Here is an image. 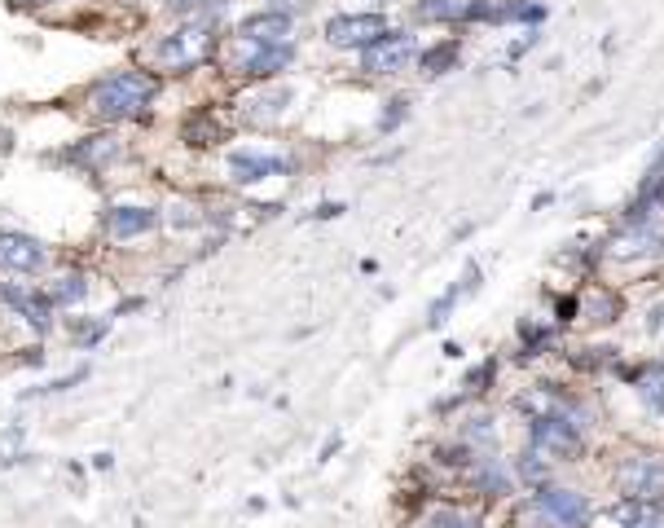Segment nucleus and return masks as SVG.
Wrapping results in <instances>:
<instances>
[{"instance_id":"4be33fe9","label":"nucleus","mask_w":664,"mask_h":528,"mask_svg":"<svg viewBox=\"0 0 664 528\" xmlns=\"http://www.w3.org/2000/svg\"><path fill=\"white\" fill-rule=\"evenodd\" d=\"M625 528H664V506L643 502L634 515H629V524H625Z\"/></svg>"},{"instance_id":"0eeeda50","label":"nucleus","mask_w":664,"mask_h":528,"mask_svg":"<svg viewBox=\"0 0 664 528\" xmlns=\"http://www.w3.org/2000/svg\"><path fill=\"white\" fill-rule=\"evenodd\" d=\"M0 269L14 273H36L44 269V247L31 234H18V229H0Z\"/></svg>"},{"instance_id":"6ab92c4d","label":"nucleus","mask_w":664,"mask_h":528,"mask_svg":"<svg viewBox=\"0 0 664 528\" xmlns=\"http://www.w3.org/2000/svg\"><path fill=\"white\" fill-rule=\"evenodd\" d=\"M414 14L423 18V22H449V18H462V14H467V0H423Z\"/></svg>"},{"instance_id":"20e7f679","label":"nucleus","mask_w":664,"mask_h":528,"mask_svg":"<svg viewBox=\"0 0 664 528\" xmlns=\"http://www.w3.org/2000/svg\"><path fill=\"white\" fill-rule=\"evenodd\" d=\"M387 31V18L383 14H339L326 22V40L335 49H365L374 44Z\"/></svg>"},{"instance_id":"9d476101","label":"nucleus","mask_w":664,"mask_h":528,"mask_svg":"<svg viewBox=\"0 0 664 528\" xmlns=\"http://www.w3.org/2000/svg\"><path fill=\"white\" fill-rule=\"evenodd\" d=\"M238 36L247 44H286V36H291V14H282V9L251 14V18H242Z\"/></svg>"},{"instance_id":"f03ea898","label":"nucleus","mask_w":664,"mask_h":528,"mask_svg":"<svg viewBox=\"0 0 664 528\" xmlns=\"http://www.w3.org/2000/svg\"><path fill=\"white\" fill-rule=\"evenodd\" d=\"M616 480H621V493H629L634 502H660L664 498V458H629L621 462V471H616Z\"/></svg>"},{"instance_id":"2eb2a0df","label":"nucleus","mask_w":664,"mask_h":528,"mask_svg":"<svg viewBox=\"0 0 664 528\" xmlns=\"http://www.w3.org/2000/svg\"><path fill=\"white\" fill-rule=\"evenodd\" d=\"M0 300L14 304L22 313V322H31L36 330H49L53 326V300H44V295H31V291H0Z\"/></svg>"},{"instance_id":"5701e85b","label":"nucleus","mask_w":664,"mask_h":528,"mask_svg":"<svg viewBox=\"0 0 664 528\" xmlns=\"http://www.w3.org/2000/svg\"><path fill=\"white\" fill-rule=\"evenodd\" d=\"M458 304V286H453V291H445L440 295L436 304H431V313H427V326H445L449 322V308Z\"/></svg>"},{"instance_id":"b1692460","label":"nucleus","mask_w":664,"mask_h":528,"mask_svg":"<svg viewBox=\"0 0 664 528\" xmlns=\"http://www.w3.org/2000/svg\"><path fill=\"white\" fill-rule=\"evenodd\" d=\"M427 528H480V524H475L471 515H458V511H436L427 520Z\"/></svg>"},{"instance_id":"aec40b11","label":"nucleus","mask_w":664,"mask_h":528,"mask_svg":"<svg viewBox=\"0 0 664 528\" xmlns=\"http://www.w3.org/2000/svg\"><path fill=\"white\" fill-rule=\"evenodd\" d=\"M84 295H88L84 273H66V278H58V286H53V300L58 304H80Z\"/></svg>"},{"instance_id":"6e6552de","label":"nucleus","mask_w":664,"mask_h":528,"mask_svg":"<svg viewBox=\"0 0 664 528\" xmlns=\"http://www.w3.org/2000/svg\"><path fill=\"white\" fill-rule=\"evenodd\" d=\"M282 172H291V163L278 159V154H256V150L229 154V176H234L238 185H256L264 176H282Z\"/></svg>"},{"instance_id":"4468645a","label":"nucleus","mask_w":664,"mask_h":528,"mask_svg":"<svg viewBox=\"0 0 664 528\" xmlns=\"http://www.w3.org/2000/svg\"><path fill=\"white\" fill-rule=\"evenodd\" d=\"M656 251H664V229L647 225V220L616 238V256H656Z\"/></svg>"},{"instance_id":"9b49d317","label":"nucleus","mask_w":664,"mask_h":528,"mask_svg":"<svg viewBox=\"0 0 664 528\" xmlns=\"http://www.w3.org/2000/svg\"><path fill=\"white\" fill-rule=\"evenodd\" d=\"M203 49H207V31L194 22V27L172 31V36L159 44V58L172 62V66H194L198 58H203Z\"/></svg>"},{"instance_id":"a878e982","label":"nucleus","mask_w":664,"mask_h":528,"mask_svg":"<svg viewBox=\"0 0 664 528\" xmlns=\"http://www.w3.org/2000/svg\"><path fill=\"white\" fill-rule=\"evenodd\" d=\"M212 5H220V0H168L172 14H198V9H212Z\"/></svg>"},{"instance_id":"393cba45","label":"nucleus","mask_w":664,"mask_h":528,"mask_svg":"<svg viewBox=\"0 0 664 528\" xmlns=\"http://www.w3.org/2000/svg\"><path fill=\"white\" fill-rule=\"evenodd\" d=\"M405 115H409V102L405 97H396L392 110H383V119H379V132H392V128H401L405 124Z\"/></svg>"},{"instance_id":"f257e3e1","label":"nucleus","mask_w":664,"mask_h":528,"mask_svg":"<svg viewBox=\"0 0 664 528\" xmlns=\"http://www.w3.org/2000/svg\"><path fill=\"white\" fill-rule=\"evenodd\" d=\"M154 97H159V80L150 71H115L88 88V110L119 124V119H141Z\"/></svg>"},{"instance_id":"c85d7f7f","label":"nucleus","mask_w":664,"mask_h":528,"mask_svg":"<svg viewBox=\"0 0 664 528\" xmlns=\"http://www.w3.org/2000/svg\"><path fill=\"white\" fill-rule=\"evenodd\" d=\"M22 5H49V0H22Z\"/></svg>"},{"instance_id":"cd10ccee","label":"nucleus","mask_w":664,"mask_h":528,"mask_svg":"<svg viewBox=\"0 0 664 528\" xmlns=\"http://www.w3.org/2000/svg\"><path fill=\"white\" fill-rule=\"evenodd\" d=\"M572 313H577V300H559V317H563V322H572Z\"/></svg>"},{"instance_id":"bb28decb","label":"nucleus","mask_w":664,"mask_h":528,"mask_svg":"<svg viewBox=\"0 0 664 528\" xmlns=\"http://www.w3.org/2000/svg\"><path fill=\"white\" fill-rule=\"evenodd\" d=\"M647 330H651V335H660V330H664V304H656L647 313Z\"/></svg>"},{"instance_id":"f8f14e48","label":"nucleus","mask_w":664,"mask_h":528,"mask_svg":"<svg viewBox=\"0 0 664 528\" xmlns=\"http://www.w3.org/2000/svg\"><path fill=\"white\" fill-rule=\"evenodd\" d=\"M291 58H295L291 44H256V53L242 62V75H247V80H269V75L286 71Z\"/></svg>"},{"instance_id":"39448f33","label":"nucleus","mask_w":664,"mask_h":528,"mask_svg":"<svg viewBox=\"0 0 664 528\" xmlns=\"http://www.w3.org/2000/svg\"><path fill=\"white\" fill-rule=\"evenodd\" d=\"M409 58H414V36H405V31H383L374 44H365L361 66L370 75H392V71H401Z\"/></svg>"},{"instance_id":"423d86ee","label":"nucleus","mask_w":664,"mask_h":528,"mask_svg":"<svg viewBox=\"0 0 664 528\" xmlns=\"http://www.w3.org/2000/svg\"><path fill=\"white\" fill-rule=\"evenodd\" d=\"M533 449H537V454H555V458L581 454V432H577V423H568V418H559V414L533 418Z\"/></svg>"},{"instance_id":"412c9836","label":"nucleus","mask_w":664,"mask_h":528,"mask_svg":"<svg viewBox=\"0 0 664 528\" xmlns=\"http://www.w3.org/2000/svg\"><path fill=\"white\" fill-rule=\"evenodd\" d=\"M638 383H643V401L651 405V410L664 414V366H651Z\"/></svg>"},{"instance_id":"1a4fd4ad","label":"nucleus","mask_w":664,"mask_h":528,"mask_svg":"<svg viewBox=\"0 0 664 528\" xmlns=\"http://www.w3.org/2000/svg\"><path fill=\"white\" fill-rule=\"evenodd\" d=\"M154 225H159V212H154V207H141V203H119L106 212L110 238H137V234H150Z\"/></svg>"},{"instance_id":"ddd939ff","label":"nucleus","mask_w":664,"mask_h":528,"mask_svg":"<svg viewBox=\"0 0 664 528\" xmlns=\"http://www.w3.org/2000/svg\"><path fill=\"white\" fill-rule=\"evenodd\" d=\"M119 154H124V146H119V137H88V141H80V146H71L66 150V159L71 163H80V168H88V172H97V168H106V163H115Z\"/></svg>"},{"instance_id":"a211bd4d","label":"nucleus","mask_w":664,"mask_h":528,"mask_svg":"<svg viewBox=\"0 0 664 528\" xmlns=\"http://www.w3.org/2000/svg\"><path fill=\"white\" fill-rule=\"evenodd\" d=\"M651 207H664V181L660 176H651V181L643 185V194H638V203L629 207V225H643V220L651 216Z\"/></svg>"},{"instance_id":"f3484780","label":"nucleus","mask_w":664,"mask_h":528,"mask_svg":"<svg viewBox=\"0 0 664 528\" xmlns=\"http://www.w3.org/2000/svg\"><path fill=\"white\" fill-rule=\"evenodd\" d=\"M220 137H225V132H220V124L212 119V110H198L190 124H185V141H190V146H216Z\"/></svg>"},{"instance_id":"dca6fc26","label":"nucleus","mask_w":664,"mask_h":528,"mask_svg":"<svg viewBox=\"0 0 664 528\" xmlns=\"http://www.w3.org/2000/svg\"><path fill=\"white\" fill-rule=\"evenodd\" d=\"M458 58H462L458 40L431 44V49L418 53V71H423V75H445V71H453V66H458Z\"/></svg>"},{"instance_id":"7ed1b4c3","label":"nucleus","mask_w":664,"mask_h":528,"mask_svg":"<svg viewBox=\"0 0 664 528\" xmlns=\"http://www.w3.org/2000/svg\"><path fill=\"white\" fill-rule=\"evenodd\" d=\"M537 511L555 528H585L590 524V502H585L577 489H559V484H546V489L537 493Z\"/></svg>"}]
</instances>
